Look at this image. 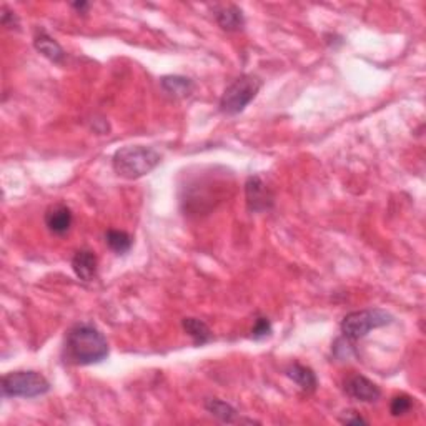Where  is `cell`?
<instances>
[{
    "instance_id": "1",
    "label": "cell",
    "mask_w": 426,
    "mask_h": 426,
    "mask_svg": "<svg viewBox=\"0 0 426 426\" xmlns=\"http://www.w3.org/2000/svg\"><path fill=\"white\" fill-rule=\"evenodd\" d=\"M108 356V342L97 327L79 323L68 330L63 345V360L68 365L85 366L100 363Z\"/></svg>"
},
{
    "instance_id": "2",
    "label": "cell",
    "mask_w": 426,
    "mask_h": 426,
    "mask_svg": "<svg viewBox=\"0 0 426 426\" xmlns=\"http://www.w3.org/2000/svg\"><path fill=\"white\" fill-rule=\"evenodd\" d=\"M160 162H162V155L152 146L132 145L117 150L113 155L112 165L118 177L127 178V180H137V178L144 177L154 168H157Z\"/></svg>"
},
{
    "instance_id": "3",
    "label": "cell",
    "mask_w": 426,
    "mask_h": 426,
    "mask_svg": "<svg viewBox=\"0 0 426 426\" xmlns=\"http://www.w3.org/2000/svg\"><path fill=\"white\" fill-rule=\"evenodd\" d=\"M262 89V80L255 75H242L233 80L220 99V110L227 115H237L249 107Z\"/></svg>"
},
{
    "instance_id": "4",
    "label": "cell",
    "mask_w": 426,
    "mask_h": 426,
    "mask_svg": "<svg viewBox=\"0 0 426 426\" xmlns=\"http://www.w3.org/2000/svg\"><path fill=\"white\" fill-rule=\"evenodd\" d=\"M393 322V317L384 310L372 308L348 313L342 322V333L348 340H360L375 328L387 327Z\"/></svg>"
},
{
    "instance_id": "5",
    "label": "cell",
    "mask_w": 426,
    "mask_h": 426,
    "mask_svg": "<svg viewBox=\"0 0 426 426\" xmlns=\"http://www.w3.org/2000/svg\"><path fill=\"white\" fill-rule=\"evenodd\" d=\"M50 391V383L37 372H12L2 378V393L8 398H35Z\"/></svg>"
},
{
    "instance_id": "6",
    "label": "cell",
    "mask_w": 426,
    "mask_h": 426,
    "mask_svg": "<svg viewBox=\"0 0 426 426\" xmlns=\"http://www.w3.org/2000/svg\"><path fill=\"white\" fill-rule=\"evenodd\" d=\"M245 195L249 210L253 213L267 212L273 207V194L262 177H250L245 183Z\"/></svg>"
},
{
    "instance_id": "7",
    "label": "cell",
    "mask_w": 426,
    "mask_h": 426,
    "mask_svg": "<svg viewBox=\"0 0 426 426\" xmlns=\"http://www.w3.org/2000/svg\"><path fill=\"white\" fill-rule=\"evenodd\" d=\"M343 390H345L350 398L363 403H375L382 396V390H380L378 384L363 377V375H351V377H348L345 383H343Z\"/></svg>"
},
{
    "instance_id": "8",
    "label": "cell",
    "mask_w": 426,
    "mask_h": 426,
    "mask_svg": "<svg viewBox=\"0 0 426 426\" xmlns=\"http://www.w3.org/2000/svg\"><path fill=\"white\" fill-rule=\"evenodd\" d=\"M73 222L72 210L63 203L52 205L47 212H45V225L54 235H65L70 230Z\"/></svg>"
},
{
    "instance_id": "9",
    "label": "cell",
    "mask_w": 426,
    "mask_h": 426,
    "mask_svg": "<svg viewBox=\"0 0 426 426\" xmlns=\"http://www.w3.org/2000/svg\"><path fill=\"white\" fill-rule=\"evenodd\" d=\"M72 268L84 282H92L97 277V256L90 250H79L72 260Z\"/></svg>"
},
{
    "instance_id": "10",
    "label": "cell",
    "mask_w": 426,
    "mask_h": 426,
    "mask_svg": "<svg viewBox=\"0 0 426 426\" xmlns=\"http://www.w3.org/2000/svg\"><path fill=\"white\" fill-rule=\"evenodd\" d=\"M215 18H217L218 25L227 32H238L244 29L245 17L244 12L237 6H222L215 12Z\"/></svg>"
},
{
    "instance_id": "11",
    "label": "cell",
    "mask_w": 426,
    "mask_h": 426,
    "mask_svg": "<svg viewBox=\"0 0 426 426\" xmlns=\"http://www.w3.org/2000/svg\"><path fill=\"white\" fill-rule=\"evenodd\" d=\"M287 375L288 378H292L301 390L306 393H311L317 390L318 387V380L317 375L313 373V370L308 368V366H303L300 363H293L292 366L287 368Z\"/></svg>"
},
{
    "instance_id": "12",
    "label": "cell",
    "mask_w": 426,
    "mask_h": 426,
    "mask_svg": "<svg viewBox=\"0 0 426 426\" xmlns=\"http://www.w3.org/2000/svg\"><path fill=\"white\" fill-rule=\"evenodd\" d=\"M34 45H35V49L39 50V52L42 54L45 58H49L50 62L62 63L63 58H65V52H63V49L57 42H55L52 37L45 34V32H40V34L35 35Z\"/></svg>"
},
{
    "instance_id": "13",
    "label": "cell",
    "mask_w": 426,
    "mask_h": 426,
    "mask_svg": "<svg viewBox=\"0 0 426 426\" xmlns=\"http://www.w3.org/2000/svg\"><path fill=\"white\" fill-rule=\"evenodd\" d=\"M162 89L172 97H189L194 92V82L187 77L168 75L162 79Z\"/></svg>"
},
{
    "instance_id": "14",
    "label": "cell",
    "mask_w": 426,
    "mask_h": 426,
    "mask_svg": "<svg viewBox=\"0 0 426 426\" xmlns=\"http://www.w3.org/2000/svg\"><path fill=\"white\" fill-rule=\"evenodd\" d=\"M183 330L192 337L195 345H205V343L212 342V332L201 320L196 318H185L183 320Z\"/></svg>"
},
{
    "instance_id": "15",
    "label": "cell",
    "mask_w": 426,
    "mask_h": 426,
    "mask_svg": "<svg viewBox=\"0 0 426 426\" xmlns=\"http://www.w3.org/2000/svg\"><path fill=\"white\" fill-rule=\"evenodd\" d=\"M205 408H207L213 416H217L220 421H223V423H235L237 421V415H238L237 410L228 405V403L217 400V398L207 400V403H205Z\"/></svg>"
},
{
    "instance_id": "16",
    "label": "cell",
    "mask_w": 426,
    "mask_h": 426,
    "mask_svg": "<svg viewBox=\"0 0 426 426\" xmlns=\"http://www.w3.org/2000/svg\"><path fill=\"white\" fill-rule=\"evenodd\" d=\"M105 240H107L110 250L115 251L117 255L127 253V251L132 249V237L125 232L108 230L107 235H105Z\"/></svg>"
},
{
    "instance_id": "17",
    "label": "cell",
    "mask_w": 426,
    "mask_h": 426,
    "mask_svg": "<svg viewBox=\"0 0 426 426\" xmlns=\"http://www.w3.org/2000/svg\"><path fill=\"white\" fill-rule=\"evenodd\" d=\"M413 408V398L408 395H398L391 400L390 411L393 416H403Z\"/></svg>"
},
{
    "instance_id": "18",
    "label": "cell",
    "mask_w": 426,
    "mask_h": 426,
    "mask_svg": "<svg viewBox=\"0 0 426 426\" xmlns=\"http://www.w3.org/2000/svg\"><path fill=\"white\" fill-rule=\"evenodd\" d=\"M251 335H253L255 340H263L272 335V323H270L268 318H258L251 328Z\"/></svg>"
},
{
    "instance_id": "19",
    "label": "cell",
    "mask_w": 426,
    "mask_h": 426,
    "mask_svg": "<svg viewBox=\"0 0 426 426\" xmlns=\"http://www.w3.org/2000/svg\"><path fill=\"white\" fill-rule=\"evenodd\" d=\"M342 423H346V425H360V423H366V421L361 418L360 415H356L355 411H350V415L343 416L342 418Z\"/></svg>"
},
{
    "instance_id": "20",
    "label": "cell",
    "mask_w": 426,
    "mask_h": 426,
    "mask_svg": "<svg viewBox=\"0 0 426 426\" xmlns=\"http://www.w3.org/2000/svg\"><path fill=\"white\" fill-rule=\"evenodd\" d=\"M73 8H77V11H80V12H84V11H87V8H89L90 6L87 2H77V4H73L72 6Z\"/></svg>"
}]
</instances>
